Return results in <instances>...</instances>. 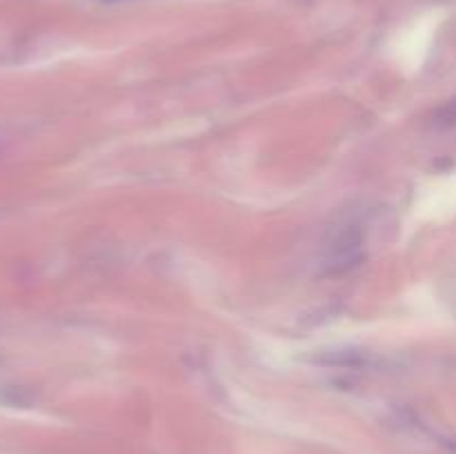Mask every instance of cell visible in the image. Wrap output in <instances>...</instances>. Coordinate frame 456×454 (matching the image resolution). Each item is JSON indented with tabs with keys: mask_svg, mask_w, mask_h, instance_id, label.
<instances>
[]
</instances>
